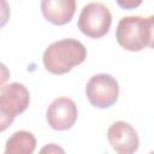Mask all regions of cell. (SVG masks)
I'll use <instances>...</instances> for the list:
<instances>
[{
    "mask_svg": "<svg viewBox=\"0 0 154 154\" xmlns=\"http://www.w3.org/2000/svg\"><path fill=\"white\" fill-rule=\"evenodd\" d=\"M87 58V48L75 38H63L46 48L42 61L45 69L53 75H64L81 65Z\"/></svg>",
    "mask_w": 154,
    "mask_h": 154,
    "instance_id": "1",
    "label": "cell"
},
{
    "mask_svg": "<svg viewBox=\"0 0 154 154\" xmlns=\"http://www.w3.org/2000/svg\"><path fill=\"white\" fill-rule=\"evenodd\" d=\"M154 17H123L116 29V38L120 47L130 52H138L152 47Z\"/></svg>",
    "mask_w": 154,
    "mask_h": 154,
    "instance_id": "2",
    "label": "cell"
},
{
    "mask_svg": "<svg viewBox=\"0 0 154 154\" xmlns=\"http://www.w3.org/2000/svg\"><path fill=\"white\" fill-rule=\"evenodd\" d=\"M112 24V14L108 7L101 2L85 5L78 18V29L82 34L91 38L105 36Z\"/></svg>",
    "mask_w": 154,
    "mask_h": 154,
    "instance_id": "3",
    "label": "cell"
},
{
    "mask_svg": "<svg viewBox=\"0 0 154 154\" xmlns=\"http://www.w3.org/2000/svg\"><path fill=\"white\" fill-rule=\"evenodd\" d=\"M89 102L96 108H108L113 106L119 96V84L114 77L107 73L93 76L85 87Z\"/></svg>",
    "mask_w": 154,
    "mask_h": 154,
    "instance_id": "4",
    "label": "cell"
},
{
    "mask_svg": "<svg viewBox=\"0 0 154 154\" xmlns=\"http://www.w3.org/2000/svg\"><path fill=\"white\" fill-rule=\"evenodd\" d=\"M78 117V109L73 100L69 97L55 99L47 109L48 125L58 131H65L71 129Z\"/></svg>",
    "mask_w": 154,
    "mask_h": 154,
    "instance_id": "5",
    "label": "cell"
},
{
    "mask_svg": "<svg viewBox=\"0 0 154 154\" xmlns=\"http://www.w3.org/2000/svg\"><path fill=\"white\" fill-rule=\"evenodd\" d=\"M107 138L111 147L119 154H131L138 149L140 138L134 129L126 122L118 120L107 130Z\"/></svg>",
    "mask_w": 154,
    "mask_h": 154,
    "instance_id": "6",
    "label": "cell"
},
{
    "mask_svg": "<svg viewBox=\"0 0 154 154\" xmlns=\"http://www.w3.org/2000/svg\"><path fill=\"white\" fill-rule=\"evenodd\" d=\"M30 102V94L22 83L13 82L0 89V105L6 113L13 118L23 113Z\"/></svg>",
    "mask_w": 154,
    "mask_h": 154,
    "instance_id": "7",
    "label": "cell"
},
{
    "mask_svg": "<svg viewBox=\"0 0 154 154\" xmlns=\"http://www.w3.org/2000/svg\"><path fill=\"white\" fill-rule=\"evenodd\" d=\"M41 12L49 23L64 25L76 12V0H41Z\"/></svg>",
    "mask_w": 154,
    "mask_h": 154,
    "instance_id": "8",
    "label": "cell"
},
{
    "mask_svg": "<svg viewBox=\"0 0 154 154\" xmlns=\"http://www.w3.org/2000/svg\"><path fill=\"white\" fill-rule=\"evenodd\" d=\"M36 148V138L35 136L25 130L17 131L12 134L7 141L5 147L6 154H31Z\"/></svg>",
    "mask_w": 154,
    "mask_h": 154,
    "instance_id": "9",
    "label": "cell"
},
{
    "mask_svg": "<svg viewBox=\"0 0 154 154\" xmlns=\"http://www.w3.org/2000/svg\"><path fill=\"white\" fill-rule=\"evenodd\" d=\"M10 14H11V10L7 0H0V28L7 24L10 19Z\"/></svg>",
    "mask_w": 154,
    "mask_h": 154,
    "instance_id": "10",
    "label": "cell"
},
{
    "mask_svg": "<svg viewBox=\"0 0 154 154\" xmlns=\"http://www.w3.org/2000/svg\"><path fill=\"white\" fill-rule=\"evenodd\" d=\"M13 120H14V118L8 116L6 113V111L2 108V106L0 105V132L7 130L10 128V125L13 123Z\"/></svg>",
    "mask_w": 154,
    "mask_h": 154,
    "instance_id": "11",
    "label": "cell"
},
{
    "mask_svg": "<svg viewBox=\"0 0 154 154\" xmlns=\"http://www.w3.org/2000/svg\"><path fill=\"white\" fill-rule=\"evenodd\" d=\"M118 6L124 8V10H134L138 7L143 0H116Z\"/></svg>",
    "mask_w": 154,
    "mask_h": 154,
    "instance_id": "12",
    "label": "cell"
},
{
    "mask_svg": "<svg viewBox=\"0 0 154 154\" xmlns=\"http://www.w3.org/2000/svg\"><path fill=\"white\" fill-rule=\"evenodd\" d=\"M8 78H10V70L5 64L0 63V89L6 84Z\"/></svg>",
    "mask_w": 154,
    "mask_h": 154,
    "instance_id": "13",
    "label": "cell"
},
{
    "mask_svg": "<svg viewBox=\"0 0 154 154\" xmlns=\"http://www.w3.org/2000/svg\"><path fill=\"white\" fill-rule=\"evenodd\" d=\"M46 150H47L48 153H49V152H61V153H64V149H61V148L57 147L55 144H51L49 147H45L41 152H46Z\"/></svg>",
    "mask_w": 154,
    "mask_h": 154,
    "instance_id": "14",
    "label": "cell"
}]
</instances>
